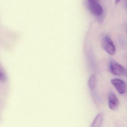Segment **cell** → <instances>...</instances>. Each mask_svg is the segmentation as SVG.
Returning a JSON list of instances; mask_svg holds the SVG:
<instances>
[{
    "label": "cell",
    "mask_w": 127,
    "mask_h": 127,
    "mask_svg": "<svg viewBox=\"0 0 127 127\" xmlns=\"http://www.w3.org/2000/svg\"><path fill=\"white\" fill-rule=\"evenodd\" d=\"M102 45L104 49L109 54L113 55L115 53V46L112 40L108 36H106L103 39Z\"/></svg>",
    "instance_id": "1"
},
{
    "label": "cell",
    "mask_w": 127,
    "mask_h": 127,
    "mask_svg": "<svg viewBox=\"0 0 127 127\" xmlns=\"http://www.w3.org/2000/svg\"><path fill=\"white\" fill-rule=\"evenodd\" d=\"M109 69L111 73L116 76H121L125 73L124 68L115 60L110 61Z\"/></svg>",
    "instance_id": "2"
},
{
    "label": "cell",
    "mask_w": 127,
    "mask_h": 127,
    "mask_svg": "<svg viewBox=\"0 0 127 127\" xmlns=\"http://www.w3.org/2000/svg\"><path fill=\"white\" fill-rule=\"evenodd\" d=\"M89 7L91 12L96 16H100L103 13V8L98 0L89 1Z\"/></svg>",
    "instance_id": "3"
},
{
    "label": "cell",
    "mask_w": 127,
    "mask_h": 127,
    "mask_svg": "<svg viewBox=\"0 0 127 127\" xmlns=\"http://www.w3.org/2000/svg\"><path fill=\"white\" fill-rule=\"evenodd\" d=\"M111 82L120 94H125L127 92V84L124 81L120 79H114L111 80Z\"/></svg>",
    "instance_id": "4"
},
{
    "label": "cell",
    "mask_w": 127,
    "mask_h": 127,
    "mask_svg": "<svg viewBox=\"0 0 127 127\" xmlns=\"http://www.w3.org/2000/svg\"><path fill=\"white\" fill-rule=\"evenodd\" d=\"M109 106L112 110H116L119 104V100L116 95L113 93H110L108 96Z\"/></svg>",
    "instance_id": "5"
},
{
    "label": "cell",
    "mask_w": 127,
    "mask_h": 127,
    "mask_svg": "<svg viewBox=\"0 0 127 127\" xmlns=\"http://www.w3.org/2000/svg\"><path fill=\"white\" fill-rule=\"evenodd\" d=\"M104 118V115L103 113H99L94 119L91 127H102Z\"/></svg>",
    "instance_id": "6"
},
{
    "label": "cell",
    "mask_w": 127,
    "mask_h": 127,
    "mask_svg": "<svg viewBox=\"0 0 127 127\" xmlns=\"http://www.w3.org/2000/svg\"><path fill=\"white\" fill-rule=\"evenodd\" d=\"M96 84V77L95 75L93 74L89 77L88 81V85L91 90H94L95 89Z\"/></svg>",
    "instance_id": "7"
},
{
    "label": "cell",
    "mask_w": 127,
    "mask_h": 127,
    "mask_svg": "<svg viewBox=\"0 0 127 127\" xmlns=\"http://www.w3.org/2000/svg\"><path fill=\"white\" fill-rule=\"evenodd\" d=\"M121 0H115L116 3H119Z\"/></svg>",
    "instance_id": "8"
},
{
    "label": "cell",
    "mask_w": 127,
    "mask_h": 127,
    "mask_svg": "<svg viewBox=\"0 0 127 127\" xmlns=\"http://www.w3.org/2000/svg\"><path fill=\"white\" fill-rule=\"evenodd\" d=\"M125 8H126V9L127 10V0L126 2H125Z\"/></svg>",
    "instance_id": "9"
},
{
    "label": "cell",
    "mask_w": 127,
    "mask_h": 127,
    "mask_svg": "<svg viewBox=\"0 0 127 127\" xmlns=\"http://www.w3.org/2000/svg\"><path fill=\"white\" fill-rule=\"evenodd\" d=\"M126 75H127V72H126Z\"/></svg>",
    "instance_id": "10"
},
{
    "label": "cell",
    "mask_w": 127,
    "mask_h": 127,
    "mask_svg": "<svg viewBox=\"0 0 127 127\" xmlns=\"http://www.w3.org/2000/svg\"><path fill=\"white\" fill-rule=\"evenodd\" d=\"M92 0H88L89 1H90Z\"/></svg>",
    "instance_id": "11"
}]
</instances>
